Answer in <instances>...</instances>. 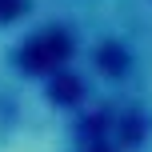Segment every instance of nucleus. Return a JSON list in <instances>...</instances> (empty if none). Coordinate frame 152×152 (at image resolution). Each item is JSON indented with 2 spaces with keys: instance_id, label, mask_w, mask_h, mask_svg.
<instances>
[{
  "instance_id": "obj_1",
  "label": "nucleus",
  "mask_w": 152,
  "mask_h": 152,
  "mask_svg": "<svg viewBox=\"0 0 152 152\" xmlns=\"http://www.w3.org/2000/svg\"><path fill=\"white\" fill-rule=\"evenodd\" d=\"M64 52H68V40L64 36H44L40 44H32L28 48V68H52L56 60H64Z\"/></svg>"
},
{
  "instance_id": "obj_2",
  "label": "nucleus",
  "mask_w": 152,
  "mask_h": 152,
  "mask_svg": "<svg viewBox=\"0 0 152 152\" xmlns=\"http://www.w3.org/2000/svg\"><path fill=\"white\" fill-rule=\"evenodd\" d=\"M52 96H60V100H76V84H72V80L52 84Z\"/></svg>"
},
{
  "instance_id": "obj_3",
  "label": "nucleus",
  "mask_w": 152,
  "mask_h": 152,
  "mask_svg": "<svg viewBox=\"0 0 152 152\" xmlns=\"http://www.w3.org/2000/svg\"><path fill=\"white\" fill-rule=\"evenodd\" d=\"M0 12H4V16H12V12H20V0H0Z\"/></svg>"
}]
</instances>
